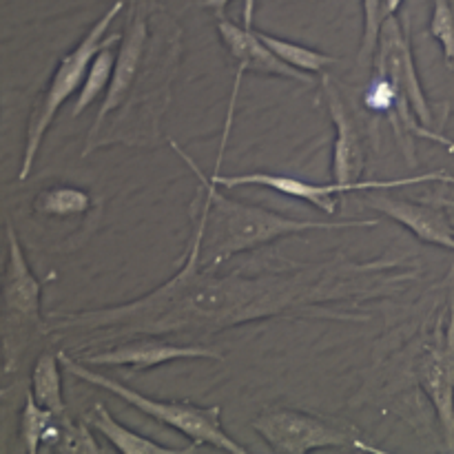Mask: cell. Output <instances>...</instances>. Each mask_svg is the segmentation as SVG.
<instances>
[{
    "label": "cell",
    "mask_w": 454,
    "mask_h": 454,
    "mask_svg": "<svg viewBox=\"0 0 454 454\" xmlns=\"http://www.w3.org/2000/svg\"><path fill=\"white\" fill-rule=\"evenodd\" d=\"M421 278L411 255L348 260L337 253L324 262H282L257 273L220 275L198 264V248L186 247L177 273L158 288L124 304L89 310H51L49 335H75L80 355L137 337L200 344L222 331L264 319H324L366 324L364 301L386 300Z\"/></svg>",
    "instance_id": "cell-1"
},
{
    "label": "cell",
    "mask_w": 454,
    "mask_h": 454,
    "mask_svg": "<svg viewBox=\"0 0 454 454\" xmlns=\"http://www.w3.org/2000/svg\"><path fill=\"white\" fill-rule=\"evenodd\" d=\"M182 51V29L155 0H131L115 53L114 78L102 96L82 158L114 145L158 146L162 115Z\"/></svg>",
    "instance_id": "cell-2"
},
{
    "label": "cell",
    "mask_w": 454,
    "mask_h": 454,
    "mask_svg": "<svg viewBox=\"0 0 454 454\" xmlns=\"http://www.w3.org/2000/svg\"><path fill=\"white\" fill-rule=\"evenodd\" d=\"M171 149L186 162V167L200 177V189L191 204V217L195 222L189 244L198 248V264L204 270H217L239 253L266 247L275 239L309 231H344L372 229L380 220H300L255 204L239 202L217 189L215 182L195 164L189 153L171 140Z\"/></svg>",
    "instance_id": "cell-3"
},
{
    "label": "cell",
    "mask_w": 454,
    "mask_h": 454,
    "mask_svg": "<svg viewBox=\"0 0 454 454\" xmlns=\"http://www.w3.org/2000/svg\"><path fill=\"white\" fill-rule=\"evenodd\" d=\"M402 348H386V359H399L403 380L424 395L442 426L446 450H454V264L439 286L426 293V309Z\"/></svg>",
    "instance_id": "cell-4"
},
{
    "label": "cell",
    "mask_w": 454,
    "mask_h": 454,
    "mask_svg": "<svg viewBox=\"0 0 454 454\" xmlns=\"http://www.w3.org/2000/svg\"><path fill=\"white\" fill-rule=\"evenodd\" d=\"M60 364L65 368V372L74 375L75 380H82L84 384L98 386L100 390L115 395L122 402H127L129 406H133L136 411H140L142 415L151 417L158 424L168 426V428L177 430V433L184 434L191 442V446H211L215 450L231 452V454H247L248 450L242 443L235 442L229 433L224 430L222 424V408L220 406H195L189 402H164V399H153L146 397V395L137 393L131 386L122 384L118 380H111L105 372L89 371L87 364L78 362V359L71 357L69 353L60 350Z\"/></svg>",
    "instance_id": "cell-5"
},
{
    "label": "cell",
    "mask_w": 454,
    "mask_h": 454,
    "mask_svg": "<svg viewBox=\"0 0 454 454\" xmlns=\"http://www.w3.org/2000/svg\"><path fill=\"white\" fill-rule=\"evenodd\" d=\"M122 0H115V3L93 22L91 29L82 35V40H80L69 53H65V56L60 58V62H58L56 71H53L51 75V82L44 89L43 98H40L38 106H35L34 115H31L29 120V127H27L25 151H22L20 171H18V180L20 182H25L27 177H29L35 162V155H38L40 151V145H43L51 122L56 120L60 106L65 105L74 93H80V89H82L93 58H96L102 49L114 47V44L122 38L120 34H106L111 22H114L115 18H118V13L122 12Z\"/></svg>",
    "instance_id": "cell-6"
},
{
    "label": "cell",
    "mask_w": 454,
    "mask_h": 454,
    "mask_svg": "<svg viewBox=\"0 0 454 454\" xmlns=\"http://www.w3.org/2000/svg\"><path fill=\"white\" fill-rule=\"evenodd\" d=\"M253 430L275 454H306L315 450H355L386 454L353 424L310 415L286 406H266L253 419Z\"/></svg>",
    "instance_id": "cell-7"
},
{
    "label": "cell",
    "mask_w": 454,
    "mask_h": 454,
    "mask_svg": "<svg viewBox=\"0 0 454 454\" xmlns=\"http://www.w3.org/2000/svg\"><path fill=\"white\" fill-rule=\"evenodd\" d=\"M7 235V264L3 278V357L4 372H13L18 359L35 337L49 335V324L40 313L43 284L29 269L16 226L4 222Z\"/></svg>",
    "instance_id": "cell-8"
},
{
    "label": "cell",
    "mask_w": 454,
    "mask_h": 454,
    "mask_svg": "<svg viewBox=\"0 0 454 454\" xmlns=\"http://www.w3.org/2000/svg\"><path fill=\"white\" fill-rule=\"evenodd\" d=\"M213 182L217 186H226V189H238V186H264V189L278 191V193L286 195V198L301 200V202L313 204L315 208L324 213V215H335L337 211V198L346 193H368V191H390L402 189V186H415L426 184V182H437V184H454V176L448 173L446 168L439 171L421 173L417 177H395V180H359V182H328V184H317V182L301 180V177L279 176V173H244V176H222V173H211Z\"/></svg>",
    "instance_id": "cell-9"
},
{
    "label": "cell",
    "mask_w": 454,
    "mask_h": 454,
    "mask_svg": "<svg viewBox=\"0 0 454 454\" xmlns=\"http://www.w3.org/2000/svg\"><path fill=\"white\" fill-rule=\"evenodd\" d=\"M375 74H381L393 82V87L408 100L411 109L415 111L417 120L430 131L443 133L450 115V105H433L424 91L419 80V71L415 67V56L411 47V20L408 16L399 18L397 13L388 16L380 29V43H377Z\"/></svg>",
    "instance_id": "cell-10"
},
{
    "label": "cell",
    "mask_w": 454,
    "mask_h": 454,
    "mask_svg": "<svg viewBox=\"0 0 454 454\" xmlns=\"http://www.w3.org/2000/svg\"><path fill=\"white\" fill-rule=\"evenodd\" d=\"M443 195L446 193L439 191V193H424V198L419 200H406L388 195L386 191L381 193L368 191L366 198H362V204L406 226L424 244L454 251V224L446 211V207H454V200Z\"/></svg>",
    "instance_id": "cell-11"
},
{
    "label": "cell",
    "mask_w": 454,
    "mask_h": 454,
    "mask_svg": "<svg viewBox=\"0 0 454 454\" xmlns=\"http://www.w3.org/2000/svg\"><path fill=\"white\" fill-rule=\"evenodd\" d=\"M180 359H211L224 362V355L202 344H177V341L162 340V337H137V340L122 341L109 348L87 350L80 362L87 366H122L136 372L151 371L162 364L180 362Z\"/></svg>",
    "instance_id": "cell-12"
},
{
    "label": "cell",
    "mask_w": 454,
    "mask_h": 454,
    "mask_svg": "<svg viewBox=\"0 0 454 454\" xmlns=\"http://www.w3.org/2000/svg\"><path fill=\"white\" fill-rule=\"evenodd\" d=\"M322 91L326 98L328 115L337 131L335 146H333V177L335 182L364 180V168L368 164L366 129L362 127V120L328 74H324L322 78Z\"/></svg>",
    "instance_id": "cell-13"
},
{
    "label": "cell",
    "mask_w": 454,
    "mask_h": 454,
    "mask_svg": "<svg viewBox=\"0 0 454 454\" xmlns=\"http://www.w3.org/2000/svg\"><path fill=\"white\" fill-rule=\"evenodd\" d=\"M244 18V25H235L229 18H220L217 20V34H220L222 43L229 49L231 58L238 62L239 74H251L257 75H275V78H288L297 80V82L313 84V74L306 71L293 69V67L284 65L269 47L260 40L257 29H253V18Z\"/></svg>",
    "instance_id": "cell-14"
},
{
    "label": "cell",
    "mask_w": 454,
    "mask_h": 454,
    "mask_svg": "<svg viewBox=\"0 0 454 454\" xmlns=\"http://www.w3.org/2000/svg\"><path fill=\"white\" fill-rule=\"evenodd\" d=\"M89 426L98 430L111 446L122 454H189L195 452V448H167L162 443L153 442V439H146L142 434L133 433L127 426L120 424L114 415L109 412V408L102 402L93 403L91 412L87 415Z\"/></svg>",
    "instance_id": "cell-15"
},
{
    "label": "cell",
    "mask_w": 454,
    "mask_h": 454,
    "mask_svg": "<svg viewBox=\"0 0 454 454\" xmlns=\"http://www.w3.org/2000/svg\"><path fill=\"white\" fill-rule=\"evenodd\" d=\"M60 355L53 350H44L35 359L31 371V395L38 406L51 411L56 417L67 415V403L62 397V375H60Z\"/></svg>",
    "instance_id": "cell-16"
},
{
    "label": "cell",
    "mask_w": 454,
    "mask_h": 454,
    "mask_svg": "<svg viewBox=\"0 0 454 454\" xmlns=\"http://www.w3.org/2000/svg\"><path fill=\"white\" fill-rule=\"evenodd\" d=\"M89 208H91V195L84 189L69 184L49 186L40 191L34 200V211L44 217L82 215Z\"/></svg>",
    "instance_id": "cell-17"
},
{
    "label": "cell",
    "mask_w": 454,
    "mask_h": 454,
    "mask_svg": "<svg viewBox=\"0 0 454 454\" xmlns=\"http://www.w3.org/2000/svg\"><path fill=\"white\" fill-rule=\"evenodd\" d=\"M262 43L284 62V65L293 67V69L306 71V74H322L326 67L335 65L337 58L328 56V53L317 51V49L304 47L300 43H291V40L275 38V35L264 34V31H257Z\"/></svg>",
    "instance_id": "cell-18"
},
{
    "label": "cell",
    "mask_w": 454,
    "mask_h": 454,
    "mask_svg": "<svg viewBox=\"0 0 454 454\" xmlns=\"http://www.w3.org/2000/svg\"><path fill=\"white\" fill-rule=\"evenodd\" d=\"M114 67H115V51L111 47L102 49L96 58H93L91 67H89V74L84 78L82 89L78 93V100H75L74 111L71 115L78 118L87 106H91L93 102L100 96H105L106 89H109L111 78H114Z\"/></svg>",
    "instance_id": "cell-19"
},
{
    "label": "cell",
    "mask_w": 454,
    "mask_h": 454,
    "mask_svg": "<svg viewBox=\"0 0 454 454\" xmlns=\"http://www.w3.org/2000/svg\"><path fill=\"white\" fill-rule=\"evenodd\" d=\"M56 415L47 408L38 406V402L34 399V395L27 393L25 406H22L20 415V439L25 443V450L29 454H38L40 446H43V439L47 434V430L51 428Z\"/></svg>",
    "instance_id": "cell-20"
},
{
    "label": "cell",
    "mask_w": 454,
    "mask_h": 454,
    "mask_svg": "<svg viewBox=\"0 0 454 454\" xmlns=\"http://www.w3.org/2000/svg\"><path fill=\"white\" fill-rule=\"evenodd\" d=\"M58 426H60V433H58L56 446L51 448L53 452H65V454H100L102 448L96 442V437L89 430V421H80L74 424L69 417H58Z\"/></svg>",
    "instance_id": "cell-21"
},
{
    "label": "cell",
    "mask_w": 454,
    "mask_h": 454,
    "mask_svg": "<svg viewBox=\"0 0 454 454\" xmlns=\"http://www.w3.org/2000/svg\"><path fill=\"white\" fill-rule=\"evenodd\" d=\"M362 13H364V31H362V44H359L357 62L359 67L372 65L377 51V43H380V29L384 20L388 18L384 7V0H362Z\"/></svg>",
    "instance_id": "cell-22"
},
{
    "label": "cell",
    "mask_w": 454,
    "mask_h": 454,
    "mask_svg": "<svg viewBox=\"0 0 454 454\" xmlns=\"http://www.w3.org/2000/svg\"><path fill=\"white\" fill-rule=\"evenodd\" d=\"M430 35L439 40L446 67L454 71V0H430Z\"/></svg>",
    "instance_id": "cell-23"
},
{
    "label": "cell",
    "mask_w": 454,
    "mask_h": 454,
    "mask_svg": "<svg viewBox=\"0 0 454 454\" xmlns=\"http://www.w3.org/2000/svg\"><path fill=\"white\" fill-rule=\"evenodd\" d=\"M231 0H204V7L207 9H211L213 13H215V18L217 20H220V18H226L224 16V9H226V4H229Z\"/></svg>",
    "instance_id": "cell-24"
},
{
    "label": "cell",
    "mask_w": 454,
    "mask_h": 454,
    "mask_svg": "<svg viewBox=\"0 0 454 454\" xmlns=\"http://www.w3.org/2000/svg\"><path fill=\"white\" fill-rule=\"evenodd\" d=\"M433 142H439V145L446 146V149L450 151V153H454V140H450V137H448L446 133H439V136H434Z\"/></svg>",
    "instance_id": "cell-25"
},
{
    "label": "cell",
    "mask_w": 454,
    "mask_h": 454,
    "mask_svg": "<svg viewBox=\"0 0 454 454\" xmlns=\"http://www.w3.org/2000/svg\"><path fill=\"white\" fill-rule=\"evenodd\" d=\"M403 0H384V7H386V13L388 16H393V13L399 12V7H402Z\"/></svg>",
    "instance_id": "cell-26"
}]
</instances>
